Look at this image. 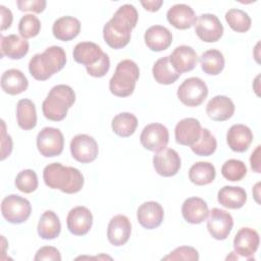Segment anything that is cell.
Instances as JSON below:
<instances>
[{
	"label": "cell",
	"mask_w": 261,
	"mask_h": 261,
	"mask_svg": "<svg viewBox=\"0 0 261 261\" xmlns=\"http://www.w3.org/2000/svg\"><path fill=\"white\" fill-rule=\"evenodd\" d=\"M138 11L132 4L120 6L103 28V38L113 49H121L130 41L132 30L138 22Z\"/></svg>",
	"instance_id": "6da1fadb"
},
{
	"label": "cell",
	"mask_w": 261,
	"mask_h": 261,
	"mask_svg": "<svg viewBox=\"0 0 261 261\" xmlns=\"http://www.w3.org/2000/svg\"><path fill=\"white\" fill-rule=\"evenodd\" d=\"M43 178L47 187L58 189L65 194L77 193L84 186V175L77 168L63 166L57 162L44 168Z\"/></svg>",
	"instance_id": "7a4b0ae2"
},
{
	"label": "cell",
	"mask_w": 261,
	"mask_h": 261,
	"mask_svg": "<svg viewBox=\"0 0 261 261\" xmlns=\"http://www.w3.org/2000/svg\"><path fill=\"white\" fill-rule=\"evenodd\" d=\"M66 63V54L62 47L51 46L43 53L35 54L29 63L31 75L38 81H46L61 70Z\"/></svg>",
	"instance_id": "3957f363"
},
{
	"label": "cell",
	"mask_w": 261,
	"mask_h": 261,
	"mask_svg": "<svg viewBox=\"0 0 261 261\" xmlns=\"http://www.w3.org/2000/svg\"><path fill=\"white\" fill-rule=\"evenodd\" d=\"M75 101L73 90L67 85L54 86L42 104L44 116L52 121H60L65 118L68 108Z\"/></svg>",
	"instance_id": "277c9868"
},
{
	"label": "cell",
	"mask_w": 261,
	"mask_h": 261,
	"mask_svg": "<svg viewBox=\"0 0 261 261\" xmlns=\"http://www.w3.org/2000/svg\"><path fill=\"white\" fill-rule=\"evenodd\" d=\"M139 76L140 69L137 63L124 59L116 65L115 72L109 81V90L114 96L127 97L133 94Z\"/></svg>",
	"instance_id": "5b68a950"
},
{
	"label": "cell",
	"mask_w": 261,
	"mask_h": 261,
	"mask_svg": "<svg viewBox=\"0 0 261 261\" xmlns=\"http://www.w3.org/2000/svg\"><path fill=\"white\" fill-rule=\"evenodd\" d=\"M1 212L6 221L19 224L28 220L32 212V207L29 200L12 194L2 200Z\"/></svg>",
	"instance_id": "8992f818"
},
{
	"label": "cell",
	"mask_w": 261,
	"mask_h": 261,
	"mask_svg": "<svg viewBox=\"0 0 261 261\" xmlns=\"http://www.w3.org/2000/svg\"><path fill=\"white\" fill-rule=\"evenodd\" d=\"M208 95L207 85L197 76L186 79L177 89L179 101L189 107H196L202 104Z\"/></svg>",
	"instance_id": "52a82bcc"
},
{
	"label": "cell",
	"mask_w": 261,
	"mask_h": 261,
	"mask_svg": "<svg viewBox=\"0 0 261 261\" xmlns=\"http://www.w3.org/2000/svg\"><path fill=\"white\" fill-rule=\"evenodd\" d=\"M64 146L63 135L55 127H44L37 136V147L44 157H54L61 154Z\"/></svg>",
	"instance_id": "ba28073f"
},
{
	"label": "cell",
	"mask_w": 261,
	"mask_h": 261,
	"mask_svg": "<svg viewBox=\"0 0 261 261\" xmlns=\"http://www.w3.org/2000/svg\"><path fill=\"white\" fill-rule=\"evenodd\" d=\"M169 141V133L165 125L161 123H150L146 125L140 136L142 146L153 152H160L166 149Z\"/></svg>",
	"instance_id": "9c48e42d"
},
{
	"label": "cell",
	"mask_w": 261,
	"mask_h": 261,
	"mask_svg": "<svg viewBox=\"0 0 261 261\" xmlns=\"http://www.w3.org/2000/svg\"><path fill=\"white\" fill-rule=\"evenodd\" d=\"M70 152L72 157L81 163H90L97 158L99 149L94 138L81 134L73 137L70 142Z\"/></svg>",
	"instance_id": "30bf717a"
},
{
	"label": "cell",
	"mask_w": 261,
	"mask_h": 261,
	"mask_svg": "<svg viewBox=\"0 0 261 261\" xmlns=\"http://www.w3.org/2000/svg\"><path fill=\"white\" fill-rule=\"evenodd\" d=\"M195 32L197 36L204 42H217L223 35V25L215 14H201L196 23Z\"/></svg>",
	"instance_id": "8fae6325"
},
{
	"label": "cell",
	"mask_w": 261,
	"mask_h": 261,
	"mask_svg": "<svg viewBox=\"0 0 261 261\" xmlns=\"http://www.w3.org/2000/svg\"><path fill=\"white\" fill-rule=\"evenodd\" d=\"M207 229L215 240H225L233 226L232 216L225 210L213 208L209 212Z\"/></svg>",
	"instance_id": "7c38bea8"
},
{
	"label": "cell",
	"mask_w": 261,
	"mask_h": 261,
	"mask_svg": "<svg viewBox=\"0 0 261 261\" xmlns=\"http://www.w3.org/2000/svg\"><path fill=\"white\" fill-rule=\"evenodd\" d=\"M259 234L258 232L250 227L241 228L233 239L234 253L248 260H254L253 255L259 247Z\"/></svg>",
	"instance_id": "4fadbf2b"
},
{
	"label": "cell",
	"mask_w": 261,
	"mask_h": 261,
	"mask_svg": "<svg viewBox=\"0 0 261 261\" xmlns=\"http://www.w3.org/2000/svg\"><path fill=\"white\" fill-rule=\"evenodd\" d=\"M153 165L156 172L165 177L175 175L181 165L178 153L173 149H164L153 157Z\"/></svg>",
	"instance_id": "5bb4252c"
},
{
	"label": "cell",
	"mask_w": 261,
	"mask_h": 261,
	"mask_svg": "<svg viewBox=\"0 0 261 261\" xmlns=\"http://www.w3.org/2000/svg\"><path fill=\"white\" fill-rule=\"evenodd\" d=\"M68 230L74 236H84L89 232L93 224V215L85 206L72 208L66 218Z\"/></svg>",
	"instance_id": "9a60e30c"
},
{
	"label": "cell",
	"mask_w": 261,
	"mask_h": 261,
	"mask_svg": "<svg viewBox=\"0 0 261 261\" xmlns=\"http://www.w3.org/2000/svg\"><path fill=\"white\" fill-rule=\"evenodd\" d=\"M132 232V224L129 219L122 214L115 215L108 223L107 239L115 247L124 245Z\"/></svg>",
	"instance_id": "2e32d148"
},
{
	"label": "cell",
	"mask_w": 261,
	"mask_h": 261,
	"mask_svg": "<svg viewBox=\"0 0 261 261\" xmlns=\"http://www.w3.org/2000/svg\"><path fill=\"white\" fill-rule=\"evenodd\" d=\"M201 132L202 127L198 119L193 117L184 118L175 125V141L179 145L191 147L199 140Z\"/></svg>",
	"instance_id": "e0dca14e"
},
{
	"label": "cell",
	"mask_w": 261,
	"mask_h": 261,
	"mask_svg": "<svg viewBox=\"0 0 261 261\" xmlns=\"http://www.w3.org/2000/svg\"><path fill=\"white\" fill-rule=\"evenodd\" d=\"M137 217L139 223L147 229H153L158 227L164 217V211L162 206L155 202V201H149L143 203L138 211H137Z\"/></svg>",
	"instance_id": "ac0fdd59"
},
{
	"label": "cell",
	"mask_w": 261,
	"mask_h": 261,
	"mask_svg": "<svg viewBox=\"0 0 261 261\" xmlns=\"http://www.w3.org/2000/svg\"><path fill=\"white\" fill-rule=\"evenodd\" d=\"M169 60L175 71L181 74L194 69L198 62V55L191 46L181 45L173 50L169 55Z\"/></svg>",
	"instance_id": "d6986e66"
},
{
	"label": "cell",
	"mask_w": 261,
	"mask_h": 261,
	"mask_svg": "<svg viewBox=\"0 0 261 261\" xmlns=\"http://www.w3.org/2000/svg\"><path fill=\"white\" fill-rule=\"evenodd\" d=\"M181 214L187 222L192 224H199L206 220L208 217V205L203 199L199 197L188 198L182 203Z\"/></svg>",
	"instance_id": "ffe728a7"
},
{
	"label": "cell",
	"mask_w": 261,
	"mask_h": 261,
	"mask_svg": "<svg viewBox=\"0 0 261 261\" xmlns=\"http://www.w3.org/2000/svg\"><path fill=\"white\" fill-rule=\"evenodd\" d=\"M166 17L168 22L178 30H187L194 25L197 21V16L193 8L187 4H175L171 6Z\"/></svg>",
	"instance_id": "44dd1931"
},
{
	"label": "cell",
	"mask_w": 261,
	"mask_h": 261,
	"mask_svg": "<svg viewBox=\"0 0 261 261\" xmlns=\"http://www.w3.org/2000/svg\"><path fill=\"white\" fill-rule=\"evenodd\" d=\"M206 113L212 120L224 121L233 115L234 104L230 98L217 95L207 103Z\"/></svg>",
	"instance_id": "7402d4cb"
},
{
	"label": "cell",
	"mask_w": 261,
	"mask_h": 261,
	"mask_svg": "<svg viewBox=\"0 0 261 261\" xmlns=\"http://www.w3.org/2000/svg\"><path fill=\"white\" fill-rule=\"evenodd\" d=\"M253 141L252 130L245 124H233L226 134L228 147L234 152H245Z\"/></svg>",
	"instance_id": "603a6c76"
},
{
	"label": "cell",
	"mask_w": 261,
	"mask_h": 261,
	"mask_svg": "<svg viewBox=\"0 0 261 261\" xmlns=\"http://www.w3.org/2000/svg\"><path fill=\"white\" fill-rule=\"evenodd\" d=\"M147 47L155 52L166 50L172 42V35L170 31L159 24L150 27L144 36Z\"/></svg>",
	"instance_id": "cb8c5ba5"
},
{
	"label": "cell",
	"mask_w": 261,
	"mask_h": 261,
	"mask_svg": "<svg viewBox=\"0 0 261 261\" xmlns=\"http://www.w3.org/2000/svg\"><path fill=\"white\" fill-rule=\"evenodd\" d=\"M29 52V42L17 35H1V56L20 59Z\"/></svg>",
	"instance_id": "d4e9b609"
},
{
	"label": "cell",
	"mask_w": 261,
	"mask_h": 261,
	"mask_svg": "<svg viewBox=\"0 0 261 261\" xmlns=\"http://www.w3.org/2000/svg\"><path fill=\"white\" fill-rule=\"evenodd\" d=\"M81 31V22L77 18L65 15L56 19L52 27L53 36L60 41H70L74 39Z\"/></svg>",
	"instance_id": "484cf974"
},
{
	"label": "cell",
	"mask_w": 261,
	"mask_h": 261,
	"mask_svg": "<svg viewBox=\"0 0 261 261\" xmlns=\"http://www.w3.org/2000/svg\"><path fill=\"white\" fill-rule=\"evenodd\" d=\"M103 51L97 44L93 42H81L73 49V59L86 67L96 64L102 57Z\"/></svg>",
	"instance_id": "4316f807"
},
{
	"label": "cell",
	"mask_w": 261,
	"mask_h": 261,
	"mask_svg": "<svg viewBox=\"0 0 261 261\" xmlns=\"http://www.w3.org/2000/svg\"><path fill=\"white\" fill-rule=\"evenodd\" d=\"M29 82L25 75L18 69L5 70L1 76V88L9 95H18L28 89Z\"/></svg>",
	"instance_id": "83f0119b"
},
{
	"label": "cell",
	"mask_w": 261,
	"mask_h": 261,
	"mask_svg": "<svg viewBox=\"0 0 261 261\" xmlns=\"http://www.w3.org/2000/svg\"><path fill=\"white\" fill-rule=\"evenodd\" d=\"M217 200L225 208L240 209L247 201V193L241 187L225 186L218 191Z\"/></svg>",
	"instance_id": "f1b7e54d"
},
{
	"label": "cell",
	"mask_w": 261,
	"mask_h": 261,
	"mask_svg": "<svg viewBox=\"0 0 261 261\" xmlns=\"http://www.w3.org/2000/svg\"><path fill=\"white\" fill-rule=\"evenodd\" d=\"M61 230V223L55 212L45 211L38 223V233L44 240H53L57 238Z\"/></svg>",
	"instance_id": "f546056e"
},
{
	"label": "cell",
	"mask_w": 261,
	"mask_h": 261,
	"mask_svg": "<svg viewBox=\"0 0 261 261\" xmlns=\"http://www.w3.org/2000/svg\"><path fill=\"white\" fill-rule=\"evenodd\" d=\"M17 124L24 130L33 129L37 124L36 106L30 99H21L16 107Z\"/></svg>",
	"instance_id": "4dcf8cb0"
},
{
	"label": "cell",
	"mask_w": 261,
	"mask_h": 261,
	"mask_svg": "<svg viewBox=\"0 0 261 261\" xmlns=\"http://www.w3.org/2000/svg\"><path fill=\"white\" fill-rule=\"evenodd\" d=\"M215 175V167L210 162H197L193 164L189 170L190 180L197 186H205L211 184L214 180Z\"/></svg>",
	"instance_id": "1f68e13d"
},
{
	"label": "cell",
	"mask_w": 261,
	"mask_h": 261,
	"mask_svg": "<svg viewBox=\"0 0 261 261\" xmlns=\"http://www.w3.org/2000/svg\"><path fill=\"white\" fill-rule=\"evenodd\" d=\"M152 72L155 81L161 85L173 84L180 76V74L172 67L169 56L158 59L153 65Z\"/></svg>",
	"instance_id": "d6a6232c"
},
{
	"label": "cell",
	"mask_w": 261,
	"mask_h": 261,
	"mask_svg": "<svg viewBox=\"0 0 261 261\" xmlns=\"http://www.w3.org/2000/svg\"><path fill=\"white\" fill-rule=\"evenodd\" d=\"M111 126L117 136L126 138L135 133L138 126V119L133 113L121 112L113 117Z\"/></svg>",
	"instance_id": "836d02e7"
},
{
	"label": "cell",
	"mask_w": 261,
	"mask_h": 261,
	"mask_svg": "<svg viewBox=\"0 0 261 261\" xmlns=\"http://www.w3.org/2000/svg\"><path fill=\"white\" fill-rule=\"evenodd\" d=\"M200 63L205 73L210 75H217L222 71L224 67V57L220 51L211 49L205 51L201 55Z\"/></svg>",
	"instance_id": "e575fe53"
},
{
	"label": "cell",
	"mask_w": 261,
	"mask_h": 261,
	"mask_svg": "<svg viewBox=\"0 0 261 261\" xmlns=\"http://www.w3.org/2000/svg\"><path fill=\"white\" fill-rule=\"evenodd\" d=\"M225 20L234 32L245 33L251 28V18L247 12L242 9L231 8L225 13Z\"/></svg>",
	"instance_id": "d590c367"
},
{
	"label": "cell",
	"mask_w": 261,
	"mask_h": 261,
	"mask_svg": "<svg viewBox=\"0 0 261 261\" xmlns=\"http://www.w3.org/2000/svg\"><path fill=\"white\" fill-rule=\"evenodd\" d=\"M217 147L215 137L210 133L208 128H202L199 140L191 146L192 151L199 156H210L212 155Z\"/></svg>",
	"instance_id": "8d00e7d4"
},
{
	"label": "cell",
	"mask_w": 261,
	"mask_h": 261,
	"mask_svg": "<svg viewBox=\"0 0 261 261\" xmlns=\"http://www.w3.org/2000/svg\"><path fill=\"white\" fill-rule=\"evenodd\" d=\"M221 174L230 181H239L247 174V167L245 163L238 159H229L225 161L221 167Z\"/></svg>",
	"instance_id": "74e56055"
},
{
	"label": "cell",
	"mask_w": 261,
	"mask_h": 261,
	"mask_svg": "<svg viewBox=\"0 0 261 261\" xmlns=\"http://www.w3.org/2000/svg\"><path fill=\"white\" fill-rule=\"evenodd\" d=\"M15 186L22 193H33L38 188L37 173L32 169L21 170L15 177Z\"/></svg>",
	"instance_id": "f35d334b"
},
{
	"label": "cell",
	"mask_w": 261,
	"mask_h": 261,
	"mask_svg": "<svg viewBox=\"0 0 261 261\" xmlns=\"http://www.w3.org/2000/svg\"><path fill=\"white\" fill-rule=\"evenodd\" d=\"M41 30V22L34 14L23 15L18 23V32L23 39L36 37Z\"/></svg>",
	"instance_id": "ab89813d"
},
{
	"label": "cell",
	"mask_w": 261,
	"mask_h": 261,
	"mask_svg": "<svg viewBox=\"0 0 261 261\" xmlns=\"http://www.w3.org/2000/svg\"><path fill=\"white\" fill-rule=\"evenodd\" d=\"M199 259L198 251L190 246H181L174 249L172 252H170L167 256L163 257L162 260H192L197 261Z\"/></svg>",
	"instance_id": "60d3db41"
},
{
	"label": "cell",
	"mask_w": 261,
	"mask_h": 261,
	"mask_svg": "<svg viewBox=\"0 0 261 261\" xmlns=\"http://www.w3.org/2000/svg\"><path fill=\"white\" fill-rule=\"evenodd\" d=\"M110 67V60L106 53H103L101 59L94 65L86 67L88 73L94 77H102L104 76Z\"/></svg>",
	"instance_id": "b9f144b4"
},
{
	"label": "cell",
	"mask_w": 261,
	"mask_h": 261,
	"mask_svg": "<svg viewBox=\"0 0 261 261\" xmlns=\"http://www.w3.org/2000/svg\"><path fill=\"white\" fill-rule=\"evenodd\" d=\"M35 261H60L61 260V255L59 253V251L51 246H45L40 248L37 253L36 256L34 258Z\"/></svg>",
	"instance_id": "7bdbcfd3"
},
{
	"label": "cell",
	"mask_w": 261,
	"mask_h": 261,
	"mask_svg": "<svg viewBox=\"0 0 261 261\" xmlns=\"http://www.w3.org/2000/svg\"><path fill=\"white\" fill-rule=\"evenodd\" d=\"M16 4L20 11L41 13L44 11L47 3L45 0H17Z\"/></svg>",
	"instance_id": "ee69618b"
},
{
	"label": "cell",
	"mask_w": 261,
	"mask_h": 261,
	"mask_svg": "<svg viewBox=\"0 0 261 261\" xmlns=\"http://www.w3.org/2000/svg\"><path fill=\"white\" fill-rule=\"evenodd\" d=\"M2 132H1V160L8 157L12 151V140L9 135L6 134V126L4 120H1Z\"/></svg>",
	"instance_id": "f6af8a7d"
},
{
	"label": "cell",
	"mask_w": 261,
	"mask_h": 261,
	"mask_svg": "<svg viewBox=\"0 0 261 261\" xmlns=\"http://www.w3.org/2000/svg\"><path fill=\"white\" fill-rule=\"evenodd\" d=\"M0 10H1V18H2L1 31H4V30L8 29L11 25L13 16H12L11 11L3 5H0Z\"/></svg>",
	"instance_id": "bcb514c9"
},
{
	"label": "cell",
	"mask_w": 261,
	"mask_h": 261,
	"mask_svg": "<svg viewBox=\"0 0 261 261\" xmlns=\"http://www.w3.org/2000/svg\"><path fill=\"white\" fill-rule=\"evenodd\" d=\"M250 163L252 169L259 173L260 172V146H257L256 149L252 152L250 157Z\"/></svg>",
	"instance_id": "7dc6e473"
},
{
	"label": "cell",
	"mask_w": 261,
	"mask_h": 261,
	"mask_svg": "<svg viewBox=\"0 0 261 261\" xmlns=\"http://www.w3.org/2000/svg\"><path fill=\"white\" fill-rule=\"evenodd\" d=\"M141 4L143 5V7L146 10L155 12V11L159 10L161 5L163 4V1L162 0H147V1H141Z\"/></svg>",
	"instance_id": "c3c4849f"
},
{
	"label": "cell",
	"mask_w": 261,
	"mask_h": 261,
	"mask_svg": "<svg viewBox=\"0 0 261 261\" xmlns=\"http://www.w3.org/2000/svg\"><path fill=\"white\" fill-rule=\"evenodd\" d=\"M259 186H260V182H258V184H256V186L254 187V191H255V193H254V197H255V200L257 201V203H260V201H259Z\"/></svg>",
	"instance_id": "681fc988"
}]
</instances>
